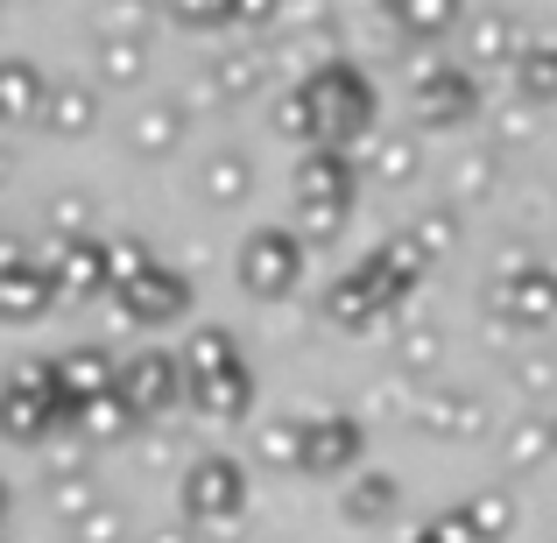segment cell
<instances>
[{
	"mask_svg": "<svg viewBox=\"0 0 557 543\" xmlns=\"http://www.w3.org/2000/svg\"><path fill=\"white\" fill-rule=\"evenodd\" d=\"M297 99H304V121H311V135H332V141L354 135V127L368 121V107H374V99H368V78H360L354 64L318 71V78L304 85Z\"/></svg>",
	"mask_w": 557,
	"mask_h": 543,
	"instance_id": "obj_1",
	"label": "cell"
},
{
	"mask_svg": "<svg viewBox=\"0 0 557 543\" xmlns=\"http://www.w3.org/2000/svg\"><path fill=\"white\" fill-rule=\"evenodd\" d=\"M289 269H297V240H275V233H261V240L247 247V275H255V289H283Z\"/></svg>",
	"mask_w": 557,
	"mask_h": 543,
	"instance_id": "obj_2",
	"label": "cell"
},
{
	"mask_svg": "<svg viewBox=\"0 0 557 543\" xmlns=\"http://www.w3.org/2000/svg\"><path fill=\"white\" fill-rule=\"evenodd\" d=\"M36 113L57 127V135H78V127H92V92H85V85H57V92H42Z\"/></svg>",
	"mask_w": 557,
	"mask_h": 543,
	"instance_id": "obj_3",
	"label": "cell"
},
{
	"mask_svg": "<svg viewBox=\"0 0 557 543\" xmlns=\"http://www.w3.org/2000/svg\"><path fill=\"white\" fill-rule=\"evenodd\" d=\"M423 107H431V121H466L473 92H466L459 71H423Z\"/></svg>",
	"mask_w": 557,
	"mask_h": 543,
	"instance_id": "obj_4",
	"label": "cell"
},
{
	"mask_svg": "<svg viewBox=\"0 0 557 543\" xmlns=\"http://www.w3.org/2000/svg\"><path fill=\"white\" fill-rule=\"evenodd\" d=\"M42 107V78L28 64H0V121H22Z\"/></svg>",
	"mask_w": 557,
	"mask_h": 543,
	"instance_id": "obj_5",
	"label": "cell"
},
{
	"mask_svg": "<svg viewBox=\"0 0 557 543\" xmlns=\"http://www.w3.org/2000/svg\"><path fill=\"white\" fill-rule=\"evenodd\" d=\"M395 14H403L409 36H445L451 14H459V0H395Z\"/></svg>",
	"mask_w": 557,
	"mask_h": 543,
	"instance_id": "obj_6",
	"label": "cell"
},
{
	"mask_svg": "<svg viewBox=\"0 0 557 543\" xmlns=\"http://www.w3.org/2000/svg\"><path fill=\"white\" fill-rule=\"evenodd\" d=\"M170 14H177L184 28H219L226 22V0H170Z\"/></svg>",
	"mask_w": 557,
	"mask_h": 543,
	"instance_id": "obj_7",
	"label": "cell"
},
{
	"mask_svg": "<svg viewBox=\"0 0 557 543\" xmlns=\"http://www.w3.org/2000/svg\"><path fill=\"white\" fill-rule=\"evenodd\" d=\"M107 78H141V42H113L107 50Z\"/></svg>",
	"mask_w": 557,
	"mask_h": 543,
	"instance_id": "obj_8",
	"label": "cell"
}]
</instances>
